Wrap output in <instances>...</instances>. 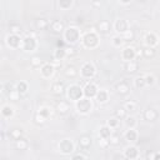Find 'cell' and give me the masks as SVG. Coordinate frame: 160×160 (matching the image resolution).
Instances as JSON below:
<instances>
[{"label":"cell","mask_w":160,"mask_h":160,"mask_svg":"<svg viewBox=\"0 0 160 160\" xmlns=\"http://www.w3.org/2000/svg\"><path fill=\"white\" fill-rule=\"evenodd\" d=\"M15 148L18 150H26L29 148V141L25 138H21L20 140H16L15 141Z\"/></svg>","instance_id":"836d02e7"},{"label":"cell","mask_w":160,"mask_h":160,"mask_svg":"<svg viewBox=\"0 0 160 160\" xmlns=\"http://www.w3.org/2000/svg\"><path fill=\"white\" fill-rule=\"evenodd\" d=\"M124 139L129 142V144H135L139 139V132L136 129H126L124 131Z\"/></svg>","instance_id":"9a60e30c"},{"label":"cell","mask_w":160,"mask_h":160,"mask_svg":"<svg viewBox=\"0 0 160 160\" xmlns=\"http://www.w3.org/2000/svg\"><path fill=\"white\" fill-rule=\"evenodd\" d=\"M58 6L60 10H70L74 6V0H59Z\"/></svg>","instance_id":"f546056e"},{"label":"cell","mask_w":160,"mask_h":160,"mask_svg":"<svg viewBox=\"0 0 160 160\" xmlns=\"http://www.w3.org/2000/svg\"><path fill=\"white\" fill-rule=\"evenodd\" d=\"M119 4H120V5H130L131 1H130V0H129V1H119Z\"/></svg>","instance_id":"db71d44e"},{"label":"cell","mask_w":160,"mask_h":160,"mask_svg":"<svg viewBox=\"0 0 160 160\" xmlns=\"http://www.w3.org/2000/svg\"><path fill=\"white\" fill-rule=\"evenodd\" d=\"M56 111L60 112V114H66L69 111V104L66 101H60L56 105Z\"/></svg>","instance_id":"f35d334b"},{"label":"cell","mask_w":160,"mask_h":160,"mask_svg":"<svg viewBox=\"0 0 160 160\" xmlns=\"http://www.w3.org/2000/svg\"><path fill=\"white\" fill-rule=\"evenodd\" d=\"M39 48V40L34 34H28L22 38V42H21V49L25 52H34L36 51Z\"/></svg>","instance_id":"3957f363"},{"label":"cell","mask_w":160,"mask_h":160,"mask_svg":"<svg viewBox=\"0 0 160 160\" xmlns=\"http://www.w3.org/2000/svg\"><path fill=\"white\" fill-rule=\"evenodd\" d=\"M125 70L128 71V72H130V74H132V72H136L138 70H139V62L138 61H130V62H126L125 64Z\"/></svg>","instance_id":"4dcf8cb0"},{"label":"cell","mask_w":160,"mask_h":160,"mask_svg":"<svg viewBox=\"0 0 160 160\" xmlns=\"http://www.w3.org/2000/svg\"><path fill=\"white\" fill-rule=\"evenodd\" d=\"M70 160H86V158L82 154H72Z\"/></svg>","instance_id":"816d5d0a"},{"label":"cell","mask_w":160,"mask_h":160,"mask_svg":"<svg viewBox=\"0 0 160 160\" xmlns=\"http://www.w3.org/2000/svg\"><path fill=\"white\" fill-rule=\"evenodd\" d=\"M154 160H160V152H155V158Z\"/></svg>","instance_id":"11a10c76"},{"label":"cell","mask_w":160,"mask_h":160,"mask_svg":"<svg viewBox=\"0 0 160 160\" xmlns=\"http://www.w3.org/2000/svg\"><path fill=\"white\" fill-rule=\"evenodd\" d=\"M112 135V130L108 126V125H101L99 128V139H105V140H109Z\"/></svg>","instance_id":"d6986e66"},{"label":"cell","mask_w":160,"mask_h":160,"mask_svg":"<svg viewBox=\"0 0 160 160\" xmlns=\"http://www.w3.org/2000/svg\"><path fill=\"white\" fill-rule=\"evenodd\" d=\"M122 108H124L128 112H134V111L138 110V104H136L135 101H132V100H129V101H126V102L124 104Z\"/></svg>","instance_id":"e575fe53"},{"label":"cell","mask_w":160,"mask_h":160,"mask_svg":"<svg viewBox=\"0 0 160 160\" xmlns=\"http://www.w3.org/2000/svg\"><path fill=\"white\" fill-rule=\"evenodd\" d=\"M109 142H110V145H118L120 142V136L116 134H112L111 138L109 139Z\"/></svg>","instance_id":"c3c4849f"},{"label":"cell","mask_w":160,"mask_h":160,"mask_svg":"<svg viewBox=\"0 0 160 160\" xmlns=\"http://www.w3.org/2000/svg\"><path fill=\"white\" fill-rule=\"evenodd\" d=\"M142 41H144L145 48H156L160 42V38L156 32L148 31V32H145V35L142 38Z\"/></svg>","instance_id":"30bf717a"},{"label":"cell","mask_w":160,"mask_h":160,"mask_svg":"<svg viewBox=\"0 0 160 160\" xmlns=\"http://www.w3.org/2000/svg\"><path fill=\"white\" fill-rule=\"evenodd\" d=\"M82 90H84V96L88 98V99H91V100H95L98 92H99V86L92 82V81H88L84 86H82Z\"/></svg>","instance_id":"8fae6325"},{"label":"cell","mask_w":160,"mask_h":160,"mask_svg":"<svg viewBox=\"0 0 160 160\" xmlns=\"http://www.w3.org/2000/svg\"><path fill=\"white\" fill-rule=\"evenodd\" d=\"M50 90L54 92V94H62L64 91H66V88L64 85V82L61 81H54L50 86Z\"/></svg>","instance_id":"cb8c5ba5"},{"label":"cell","mask_w":160,"mask_h":160,"mask_svg":"<svg viewBox=\"0 0 160 160\" xmlns=\"http://www.w3.org/2000/svg\"><path fill=\"white\" fill-rule=\"evenodd\" d=\"M21 42H22V38L20 35H16V34H8L5 36V45L9 48V49H12V50H18V49H21Z\"/></svg>","instance_id":"9c48e42d"},{"label":"cell","mask_w":160,"mask_h":160,"mask_svg":"<svg viewBox=\"0 0 160 160\" xmlns=\"http://www.w3.org/2000/svg\"><path fill=\"white\" fill-rule=\"evenodd\" d=\"M66 56H68V55H66L65 48H56V49L54 50V52H52V58H54V60L58 61V62H61L62 60H65Z\"/></svg>","instance_id":"44dd1931"},{"label":"cell","mask_w":160,"mask_h":160,"mask_svg":"<svg viewBox=\"0 0 160 160\" xmlns=\"http://www.w3.org/2000/svg\"><path fill=\"white\" fill-rule=\"evenodd\" d=\"M80 42H81L82 48H85L88 50L96 49L100 45V35L96 30H88V31L82 32Z\"/></svg>","instance_id":"6da1fadb"},{"label":"cell","mask_w":160,"mask_h":160,"mask_svg":"<svg viewBox=\"0 0 160 160\" xmlns=\"http://www.w3.org/2000/svg\"><path fill=\"white\" fill-rule=\"evenodd\" d=\"M38 112L40 114V115H42L46 120L48 119H50L51 116H52V114H54V110L50 108V106H41L39 110H38Z\"/></svg>","instance_id":"f1b7e54d"},{"label":"cell","mask_w":160,"mask_h":160,"mask_svg":"<svg viewBox=\"0 0 160 160\" xmlns=\"http://www.w3.org/2000/svg\"><path fill=\"white\" fill-rule=\"evenodd\" d=\"M8 98H9L10 100H12V101H16V100L20 99V94H19L16 90H12L10 94H8Z\"/></svg>","instance_id":"7dc6e473"},{"label":"cell","mask_w":160,"mask_h":160,"mask_svg":"<svg viewBox=\"0 0 160 160\" xmlns=\"http://www.w3.org/2000/svg\"><path fill=\"white\" fill-rule=\"evenodd\" d=\"M55 74V66L51 62H44L40 68V75L42 79H51Z\"/></svg>","instance_id":"5bb4252c"},{"label":"cell","mask_w":160,"mask_h":160,"mask_svg":"<svg viewBox=\"0 0 160 160\" xmlns=\"http://www.w3.org/2000/svg\"><path fill=\"white\" fill-rule=\"evenodd\" d=\"M111 28H112V25L108 20H100L96 25V31L99 34H108L111 30Z\"/></svg>","instance_id":"e0dca14e"},{"label":"cell","mask_w":160,"mask_h":160,"mask_svg":"<svg viewBox=\"0 0 160 160\" xmlns=\"http://www.w3.org/2000/svg\"><path fill=\"white\" fill-rule=\"evenodd\" d=\"M9 30H10V34H16V35H20L22 28L20 24H16V22H12L9 25Z\"/></svg>","instance_id":"60d3db41"},{"label":"cell","mask_w":160,"mask_h":160,"mask_svg":"<svg viewBox=\"0 0 160 160\" xmlns=\"http://www.w3.org/2000/svg\"><path fill=\"white\" fill-rule=\"evenodd\" d=\"M132 84H134V88L135 89H144L146 86L145 75H138V76H135L134 80H132Z\"/></svg>","instance_id":"d4e9b609"},{"label":"cell","mask_w":160,"mask_h":160,"mask_svg":"<svg viewBox=\"0 0 160 160\" xmlns=\"http://www.w3.org/2000/svg\"><path fill=\"white\" fill-rule=\"evenodd\" d=\"M15 90L20 94V95H24V94H26L28 92V90H29V85H28V82L26 81H19V82H16L15 84Z\"/></svg>","instance_id":"83f0119b"},{"label":"cell","mask_w":160,"mask_h":160,"mask_svg":"<svg viewBox=\"0 0 160 160\" xmlns=\"http://www.w3.org/2000/svg\"><path fill=\"white\" fill-rule=\"evenodd\" d=\"M134 36H135V34H134V31L130 29L126 34L122 35V39H124L125 41H131V40H134Z\"/></svg>","instance_id":"bcb514c9"},{"label":"cell","mask_w":160,"mask_h":160,"mask_svg":"<svg viewBox=\"0 0 160 160\" xmlns=\"http://www.w3.org/2000/svg\"><path fill=\"white\" fill-rule=\"evenodd\" d=\"M120 56H121V60H124L125 62H130V61H134L136 59V49L134 46H124L121 49V52H120Z\"/></svg>","instance_id":"4fadbf2b"},{"label":"cell","mask_w":160,"mask_h":160,"mask_svg":"<svg viewBox=\"0 0 160 160\" xmlns=\"http://www.w3.org/2000/svg\"><path fill=\"white\" fill-rule=\"evenodd\" d=\"M80 76L84 80H91L95 78L96 75V66L91 62V61H85L81 66H80V71H79Z\"/></svg>","instance_id":"52a82bcc"},{"label":"cell","mask_w":160,"mask_h":160,"mask_svg":"<svg viewBox=\"0 0 160 160\" xmlns=\"http://www.w3.org/2000/svg\"><path fill=\"white\" fill-rule=\"evenodd\" d=\"M65 76L66 78H70V79H72V78H76L78 75H79V70H76V68L75 66H72V65H70V66H68L66 69H65Z\"/></svg>","instance_id":"1f68e13d"},{"label":"cell","mask_w":160,"mask_h":160,"mask_svg":"<svg viewBox=\"0 0 160 160\" xmlns=\"http://www.w3.org/2000/svg\"><path fill=\"white\" fill-rule=\"evenodd\" d=\"M128 116V111L124 108H118L115 110V118H118L119 120H124Z\"/></svg>","instance_id":"7bdbcfd3"},{"label":"cell","mask_w":160,"mask_h":160,"mask_svg":"<svg viewBox=\"0 0 160 160\" xmlns=\"http://www.w3.org/2000/svg\"><path fill=\"white\" fill-rule=\"evenodd\" d=\"M145 82H146V86H154L156 84V76L154 74H146Z\"/></svg>","instance_id":"b9f144b4"},{"label":"cell","mask_w":160,"mask_h":160,"mask_svg":"<svg viewBox=\"0 0 160 160\" xmlns=\"http://www.w3.org/2000/svg\"><path fill=\"white\" fill-rule=\"evenodd\" d=\"M0 112H1L2 119H11L15 115V108L12 105H10V104H4L1 106Z\"/></svg>","instance_id":"2e32d148"},{"label":"cell","mask_w":160,"mask_h":160,"mask_svg":"<svg viewBox=\"0 0 160 160\" xmlns=\"http://www.w3.org/2000/svg\"><path fill=\"white\" fill-rule=\"evenodd\" d=\"M124 124H125L126 129H136L138 120H136L135 116H132V115H128V116L124 119Z\"/></svg>","instance_id":"484cf974"},{"label":"cell","mask_w":160,"mask_h":160,"mask_svg":"<svg viewBox=\"0 0 160 160\" xmlns=\"http://www.w3.org/2000/svg\"><path fill=\"white\" fill-rule=\"evenodd\" d=\"M109 99H110V95H109V91L106 89H100L99 92H98V95H96V98H95L96 102L100 104V105L106 104L109 101Z\"/></svg>","instance_id":"ac0fdd59"},{"label":"cell","mask_w":160,"mask_h":160,"mask_svg":"<svg viewBox=\"0 0 160 160\" xmlns=\"http://www.w3.org/2000/svg\"><path fill=\"white\" fill-rule=\"evenodd\" d=\"M65 51H66V55H68V56H71V55H74V54L76 52L75 49H74V46H71V45L65 46Z\"/></svg>","instance_id":"f907efd6"},{"label":"cell","mask_w":160,"mask_h":160,"mask_svg":"<svg viewBox=\"0 0 160 160\" xmlns=\"http://www.w3.org/2000/svg\"><path fill=\"white\" fill-rule=\"evenodd\" d=\"M112 30L116 32V35L122 36L124 34H126L130 30V24H129V21L126 19L119 18V19L114 20V22H112Z\"/></svg>","instance_id":"ba28073f"},{"label":"cell","mask_w":160,"mask_h":160,"mask_svg":"<svg viewBox=\"0 0 160 160\" xmlns=\"http://www.w3.org/2000/svg\"><path fill=\"white\" fill-rule=\"evenodd\" d=\"M122 156L125 158V160H138L140 156V151L138 149L136 145L134 144H129L124 151H122Z\"/></svg>","instance_id":"7c38bea8"},{"label":"cell","mask_w":160,"mask_h":160,"mask_svg":"<svg viewBox=\"0 0 160 160\" xmlns=\"http://www.w3.org/2000/svg\"><path fill=\"white\" fill-rule=\"evenodd\" d=\"M156 55V50L155 48H144L142 49V56L146 59H152Z\"/></svg>","instance_id":"74e56055"},{"label":"cell","mask_w":160,"mask_h":160,"mask_svg":"<svg viewBox=\"0 0 160 160\" xmlns=\"http://www.w3.org/2000/svg\"><path fill=\"white\" fill-rule=\"evenodd\" d=\"M22 135H24V131L21 129H14V130L10 131V138L12 140H15V141L16 140H20L22 138Z\"/></svg>","instance_id":"ab89813d"},{"label":"cell","mask_w":160,"mask_h":160,"mask_svg":"<svg viewBox=\"0 0 160 160\" xmlns=\"http://www.w3.org/2000/svg\"><path fill=\"white\" fill-rule=\"evenodd\" d=\"M49 25H50L49 21H48L46 19H44V18H40V19H38V20L35 21V26H36L38 30H44V29H46Z\"/></svg>","instance_id":"d590c367"},{"label":"cell","mask_w":160,"mask_h":160,"mask_svg":"<svg viewBox=\"0 0 160 160\" xmlns=\"http://www.w3.org/2000/svg\"><path fill=\"white\" fill-rule=\"evenodd\" d=\"M146 158H148V160H154V158H155V152H154V151H150V152H148Z\"/></svg>","instance_id":"f5cc1de1"},{"label":"cell","mask_w":160,"mask_h":160,"mask_svg":"<svg viewBox=\"0 0 160 160\" xmlns=\"http://www.w3.org/2000/svg\"><path fill=\"white\" fill-rule=\"evenodd\" d=\"M98 145H99L101 149H106L108 146H110V142H109V140H105V139H99V140H98Z\"/></svg>","instance_id":"681fc988"},{"label":"cell","mask_w":160,"mask_h":160,"mask_svg":"<svg viewBox=\"0 0 160 160\" xmlns=\"http://www.w3.org/2000/svg\"><path fill=\"white\" fill-rule=\"evenodd\" d=\"M66 98L69 101L71 102H76L79 101L80 99L84 98V90H82V86H80L79 84H70L68 88H66Z\"/></svg>","instance_id":"277c9868"},{"label":"cell","mask_w":160,"mask_h":160,"mask_svg":"<svg viewBox=\"0 0 160 160\" xmlns=\"http://www.w3.org/2000/svg\"><path fill=\"white\" fill-rule=\"evenodd\" d=\"M81 35L82 34H81V31H80V29L78 26L70 25V26L65 28V30L62 32V39L68 45L74 46L75 44H78L81 40Z\"/></svg>","instance_id":"7a4b0ae2"},{"label":"cell","mask_w":160,"mask_h":160,"mask_svg":"<svg viewBox=\"0 0 160 160\" xmlns=\"http://www.w3.org/2000/svg\"><path fill=\"white\" fill-rule=\"evenodd\" d=\"M115 90H116V92L120 94V95H128V94L130 92V86L128 85V82H125V81H120V82L116 84Z\"/></svg>","instance_id":"603a6c76"},{"label":"cell","mask_w":160,"mask_h":160,"mask_svg":"<svg viewBox=\"0 0 160 160\" xmlns=\"http://www.w3.org/2000/svg\"><path fill=\"white\" fill-rule=\"evenodd\" d=\"M91 142H92V139H91L89 135H81V136L79 138V146L82 148V149L90 148Z\"/></svg>","instance_id":"4316f807"},{"label":"cell","mask_w":160,"mask_h":160,"mask_svg":"<svg viewBox=\"0 0 160 160\" xmlns=\"http://www.w3.org/2000/svg\"><path fill=\"white\" fill-rule=\"evenodd\" d=\"M75 106V110L78 114L80 115H89L92 110H94V101L91 99H88V98H82L80 99L79 101H76L74 104Z\"/></svg>","instance_id":"5b68a950"},{"label":"cell","mask_w":160,"mask_h":160,"mask_svg":"<svg viewBox=\"0 0 160 160\" xmlns=\"http://www.w3.org/2000/svg\"><path fill=\"white\" fill-rule=\"evenodd\" d=\"M105 125H108L111 130H115V129H118V128H119V125H120V120H119L118 118L112 116V118H110V119H108V120H106Z\"/></svg>","instance_id":"d6a6232c"},{"label":"cell","mask_w":160,"mask_h":160,"mask_svg":"<svg viewBox=\"0 0 160 160\" xmlns=\"http://www.w3.org/2000/svg\"><path fill=\"white\" fill-rule=\"evenodd\" d=\"M158 116H159V114L155 109H146L142 112V118L146 121H155L158 119Z\"/></svg>","instance_id":"7402d4cb"},{"label":"cell","mask_w":160,"mask_h":160,"mask_svg":"<svg viewBox=\"0 0 160 160\" xmlns=\"http://www.w3.org/2000/svg\"><path fill=\"white\" fill-rule=\"evenodd\" d=\"M30 62H31V65H32L34 68H41V65H42L40 56H32L31 60H30Z\"/></svg>","instance_id":"f6af8a7d"},{"label":"cell","mask_w":160,"mask_h":160,"mask_svg":"<svg viewBox=\"0 0 160 160\" xmlns=\"http://www.w3.org/2000/svg\"><path fill=\"white\" fill-rule=\"evenodd\" d=\"M58 151L61 155H65V156L72 155L75 152V142L71 139L65 138V139H62L58 142Z\"/></svg>","instance_id":"8992f818"},{"label":"cell","mask_w":160,"mask_h":160,"mask_svg":"<svg viewBox=\"0 0 160 160\" xmlns=\"http://www.w3.org/2000/svg\"><path fill=\"white\" fill-rule=\"evenodd\" d=\"M34 122H35L36 125H42V124L46 122V119H45L42 115H40L39 112H36V114L34 115Z\"/></svg>","instance_id":"ee69618b"},{"label":"cell","mask_w":160,"mask_h":160,"mask_svg":"<svg viewBox=\"0 0 160 160\" xmlns=\"http://www.w3.org/2000/svg\"><path fill=\"white\" fill-rule=\"evenodd\" d=\"M50 29H51L52 32H55V34H60V32H64V30H65V25H64V22L60 21V20H54V21L50 22Z\"/></svg>","instance_id":"ffe728a7"},{"label":"cell","mask_w":160,"mask_h":160,"mask_svg":"<svg viewBox=\"0 0 160 160\" xmlns=\"http://www.w3.org/2000/svg\"><path fill=\"white\" fill-rule=\"evenodd\" d=\"M92 5H94V6H100L101 4H100V2H96V1H94V2H92Z\"/></svg>","instance_id":"9f6ffc18"},{"label":"cell","mask_w":160,"mask_h":160,"mask_svg":"<svg viewBox=\"0 0 160 160\" xmlns=\"http://www.w3.org/2000/svg\"><path fill=\"white\" fill-rule=\"evenodd\" d=\"M124 42H125V40H124L122 36H120V35H114V36L111 38V44H112V46H115V48H121V46L124 45Z\"/></svg>","instance_id":"8d00e7d4"}]
</instances>
